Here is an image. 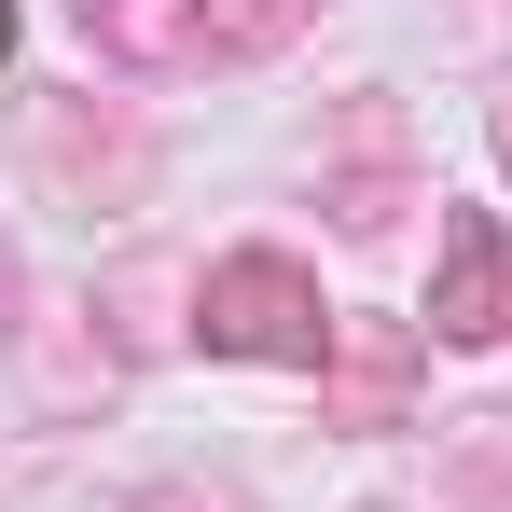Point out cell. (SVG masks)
<instances>
[{"label": "cell", "instance_id": "cell-1", "mask_svg": "<svg viewBox=\"0 0 512 512\" xmlns=\"http://www.w3.org/2000/svg\"><path fill=\"white\" fill-rule=\"evenodd\" d=\"M457 333H499V263H485V236H457Z\"/></svg>", "mask_w": 512, "mask_h": 512}, {"label": "cell", "instance_id": "cell-2", "mask_svg": "<svg viewBox=\"0 0 512 512\" xmlns=\"http://www.w3.org/2000/svg\"><path fill=\"white\" fill-rule=\"evenodd\" d=\"M0 28H14V14H0Z\"/></svg>", "mask_w": 512, "mask_h": 512}]
</instances>
